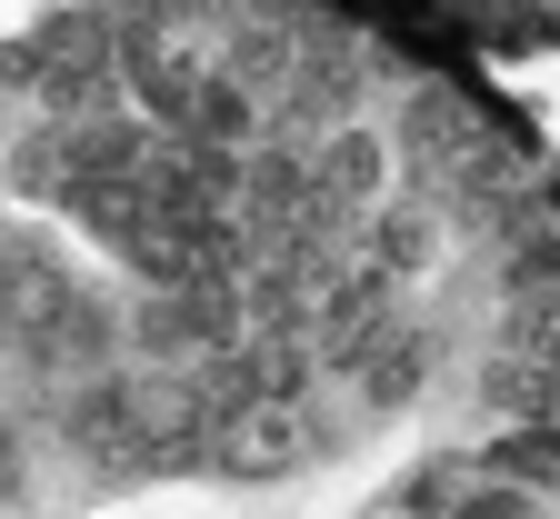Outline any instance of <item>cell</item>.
I'll return each mask as SVG.
<instances>
[{"instance_id":"obj_1","label":"cell","mask_w":560,"mask_h":519,"mask_svg":"<svg viewBox=\"0 0 560 519\" xmlns=\"http://www.w3.org/2000/svg\"><path fill=\"white\" fill-rule=\"evenodd\" d=\"M311 450H320V429H311L301 400H250V410H231L221 429H210V470L221 480H280Z\"/></svg>"},{"instance_id":"obj_2","label":"cell","mask_w":560,"mask_h":519,"mask_svg":"<svg viewBox=\"0 0 560 519\" xmlns=\"http://www.w3.org/2000/svg\"><path fill=\"white\" fill-rule=\"evenodd\" d=\"M311 180H320V220L340 231L350 210H371V200H381V140H371V130H340L330 151L311 161Z\"/></svg>"},{"instance_id":"obj_3","label":"cell","mask_w":560,"mask_h":519,"mask_svg":"<svg viewBox=\"0 0 560 519\" xmlns=\"http://www.w3.org/2000/svg\"><path fill=\"white\" fill-rule=\"evenodd\" d=\"M420 369H431V340H420V330L400 320V330H390V340L371 350V369H361V400H371V410L410 400V390H420Z\"/></svg>"},{"instance_id":"obj_4","label":"cell","mask_w":560,"mask_h":519,"mask_svg":"<svg viewBox=\"0 0 560 519\" xmlns=\"http://www.w3.org/2000/svg\"><path fill=\"white\" fill-rule=\"evenodd\" d=\"M180 140H221V151H241V140H250V81H200Z\"/></svg>"},{"instance_id":"obj_5","label":"cell","mask_w":560,"mask_h":519,"mask_svg":"<svg viewBox=\"0 0 560 519\" xmlns=\"http://www.w3.org/2000/svg\"><path fill=\"white\" fill-rule=\"evenodd\" d=\"M371 250H381V270H420V250H431V220H420V210H390L381 231H371Z\"/></svg>"}]
</instances>
